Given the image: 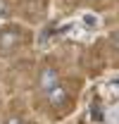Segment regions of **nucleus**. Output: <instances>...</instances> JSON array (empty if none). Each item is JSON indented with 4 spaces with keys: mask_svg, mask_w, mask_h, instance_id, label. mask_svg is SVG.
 Instances as JSON below:
<instances>
[{
    "mask_svg": "<svg viewBox=\"0 0 119 124\" xmlns=\"http://www.w3.org/2000/svg\"><path fill=\"white\" fill-rule=\"evenodd\" d=\"M48 95V103H50V108H55V110H62L64 105H69V91L60 84V86H55L50 93H45Z\"/></svg>",
    "mask_w": 119,
    "mask_h": 124,
    "instance_id": "obj_3",
    "label": "nucleus"
},
{
    "mask_svg": "<svg viewBox=\"0 0 119 124\" xmlns=\"http://www.w3.org/2000/svg\"><path fill=\"white\" fill-rule=\"evenodd\" d=\"M112 46L119 50V31H114V33H112Z\"/></svg>",
    "mask_w": 119,
    "mask_h": 124,
    "instance_id": "obj_5",
    "label": "nucleus"
},
{
    "mask_svg": "<svg viewBox=\"0 0 119 124\" xmlns=\"http://www.w3.org/2000/svg\"><path fill=\"white\" fill-rule=\"evenodd\" d=\"M7 12H10V5H7V0H0V19H2V17H7Z\"/></svg>",
    "mask_w": 119,
    "mask_h": 124,
    "instance_id": "obj_4",
    "label": "nucleus"
},
{
    "mask_svg": "<svg viewBox=\"0 0 119 124\" xmlns=\"http://www.w3.org/2000/svg\"><path fill=\"white\" fill-rule=\"evenodd\" d=\"M22 43V31L17 26H5L0 29V55H12Z\"/></svg>",
    "mask_w": 119,
    "mask_h": 124,
    "instance_id": "obj_1",
    "label": "nucleus"
},
{
    "mask_svg": "<svg viewBox=\"0 0 119 124\" xmlns=\"http://www.w3.org/2000/svg\"><path fill=\"white\" fill-rule=\"evenodd\" d=\"M5 124H22V119H19V117H10Z\"/></svg>",
    "mask_w": 119,
    "mask_h": 124,
    "instance_id": "obj_6",
    "label": "nucleus"
},
{
    "mask_svg": "<svg viewBox=\"0 0 119 124\" xmlns=\"http://www.w3.org/2000/svg\"><path fill=\"white\" fill-rule=\"evenodd\" d=\"M55 86H60V74L55 67H43L38 72V88L43 93H50Z\"/></svg>",
    "mask_w": 119,
    "mask_h": 124,
    "instance_id": "obj_2",
    "label": "nucleus"
}]
</instances>
